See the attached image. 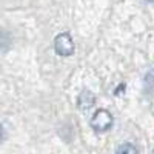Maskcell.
Returning a JSON list of instances; mask_svg holds the SVG:
<instances>
[{"label":"cell","instance_id":"obj_2","mask_svg":"<svg viewBox=\"0 0 154 154\" xmlns=\"http://www.w3.org/2000/svg\"><path fill=\"white\" fill-rule=\"evenodd\" d=\"M54 49L56 53L62 57H68V56H72L74 54V42L71 38V34L69 32H62L59 34L56 38H54Z\"/></svg>","mask_w":154,"mask_h":154},{"label":"cell","instance_id":"obj_4","mask_svg":"<svg viewBox=\"0 0 154 154\" xmlns=\"http://www.w3.org/2000/svg\"><path fill=\"white\" fill-rule=\"evenodd\" d=\"M116 154H139V151H137V148L133 145V143H122L119 148H117V151H116Z\"/></svg>","mask_w":154,"mask_h":154},{"label":"cell","instance_id":"obj_3","mask_svg":"<svg viewBox=\"0 0 154 154\" xmlns=\"http://www.w3.org/2000/svg\"><path fill=\"white\" fill-rule=\"evenodd\" d=\"M96 103V97L91 91H88V89H83V91L79 94L77 97V108L80 111H88L89 108H93Z\"/></svg>","mask_w":154,"mask_h":154},{"label":"cell","instance_id":"obj_6","mask_svg":"<svg viewBox=\"0 0 154 154\" xmlns=\"http://www.w3.org/2000/svg\"><path fill=\"white\" fill-rule=\"evenodd\" d=\"M146 2H154V0H146Z\"/></svg>","mask_w":154,"mask_h":154},{"label":"cell","instance_id":"obj_5","mask_svg":"<svg viewBox=\"0 0 154 154\" xmlns=\"http://www.w3.org/2000/svg\"><path fill=\"white\" fill-rule=\"evenodd\" d=\"M145 83H146V85H148V83H149V85H154V69L149 71V72L145 75Z\"/></svg>","mask_w":154,"mask_h":154},{"label":"cell","instance_id":"obj_1","mask_svg":"<svg viewBox=\"0 0 154 154\" xmlns=\"http://www.w3.org/2000/svg\"><path fill=\"white\" fill-rule=\"evenodd\" d=\"M112 126V116L106 109H97L91 117V128L96 133H105Z\"/></svg>","mask_w":154,"mask_h":154}]
</instances>
